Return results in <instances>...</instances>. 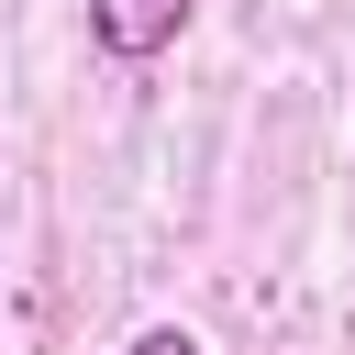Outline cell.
<instances>
[{"instance_id":"6da1fadb","label":"cell","mask_w":355,"mask_h":355,"mask_svg":"<svg viewBox=\"0 0 355 355\" xmlns=\"http://www.w3.org/2000/svg\"><path fill=\"white\" fill-rule=\"evenodd\" d=\"M189 11H200V0H89V33H100V55L144 67V55H166V44L189 33Z\"/></svg>"},{"instance_id":"7a4b0ae2","label":"cell","mask_w":355,"mask_h":355,"mask_svg":"<svg viewBox=\"0 0 355 355\" xmlns=\"http://www.w3.org/2000/svg\"><path fill=\"white\" fill-rule=\"evenodd\" d=\"M122 355H200V333H178V322H144V333H133Z\"/></svg>"}]
</instances>
